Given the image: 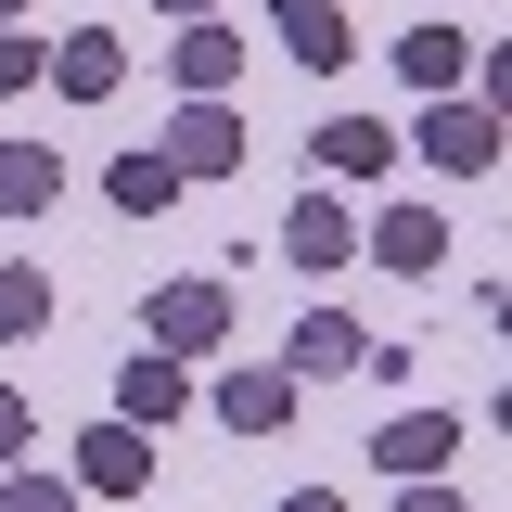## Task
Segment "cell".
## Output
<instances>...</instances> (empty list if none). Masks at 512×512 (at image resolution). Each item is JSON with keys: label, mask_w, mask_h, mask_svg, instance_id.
<instances>
[{"label": "cell", "mask_w": 512, "mask_h": 512, "mask_svg": "<svg viewBox=\"0 0 512 512\" xmlns=\"http://www.w3.org/2000/svg\"><path fill=\"white\" fill-rule=\"evenodd\" d=\"M423 154H436L448 180H487V167H500V103H461V90H436V103H423Z\"/></svg>", "instance_id": "obj_1"}, {"label": "cell", "mask_w": 512, "mask_h": 512, "mask_svg": "<svg viewBox=\"0 0 512 512\" xmlns=\"http://www.w3.org/2000/svg\"><path fill=\"white\" fill-rule=\"evenodd\" d=\"M64 487H77V500H141V487H154V436H141V423H90Z\"/></svg>", "instance_id": "obj_2"}, {"label": "cell", "mask_w": 512, "mask_h": 512, "mask_svg": "<svg viewBox=\"0 0 512 512\" xmlns=\"http://www.w3.org/2000/svg\"><path fill=\"white\" fill-rule=\"evenodd\" d=\"M154 154H167L180 180H231V167H244V116H231V103H180V128H167Z\"/></svg>", "instance_id": "obj_3"}, {"label": "cell", "mask_w": 512, "mask_h": 512, "mask_svg": "<svg viewBox=\"0 0 512 512\" xmlns=\"http://www.w3.org/2000/svg\"><path fill=\"white\" fill-rule=\"evenodd\" d=\"M218 333H231V282H167V295H154V346H167V359H205Z\"/></svg>", "instance_id": "obj_4"}, {"label": "cell", "mask_w": 512, "mask_h": 512, "mask_svg": "<svg viewBox=\"0 0 512 512\" xmlns=\"http://www.w3.org/2000/svg\"><path fill=\"white\" fill-rule=\"evenodd\" d=\"M39 77H52L64 103H116V77H128V52L103 39V26H64L52 52H39Z\"/></svg>", "instance_id": "obj_5"}, {"label": "cell", "mask_w": 512, "mask_h": 512, "mask_svg": "<svg viewBox=\"0 0 512 512\" xmlns=\"http://www.w3.org/2000/svg\"><path fill=\"white\" fill-rule=\"evenodd\" d=\"M282 372H397V346H372L359 320L308 308V320H295V359H282Z\"/></svg>", "instance_id": "obj_6"}, {"label": "cell", "mask_w": 512, "mask_h": 512, "mask_svg": "<svg viewBox=\"0 0 512 512\" xmlns=\"http://www.w3.org/2000/svg\"><path fill=\"white\" fill-rule=\"evenodd\" d=\"M167 77H180L192 103H231V77H244V39H231L218 13H192V26H180V52H167Z\"/></svg>", "instance_id": "obj_7"}, {"label": "cell", "mask_w": 512, "mask_h": 512, "mask_svg": "<svg viewBox=\"0 0 512 512\" xmlns=\"http://www.w3.org/2000/svg\"><path fill=\"white\" fill-rule=\"evenodd\" d=\"M372 461L384 474H448V461H461V410H397L372 436Z\"/></svg>", "instance_id": "obj_8"}, {"label": "cell", "mask_w": 512, "mask_h": 512, "mask_svg": "<svg viewBox=\"0 0 512 512\" xmlns=\"http://www.w3.org/2000/svg\"><path fill=\"white\" fill-rule=\"evenodd\" d=\"M282 13V52L308 64V77H333V64L359 52V26H346V0H269Z\"/></svg>", "instance_id": "obj_9"}, {"label": "cell", "mask_w": 512, "mask_h": 512, "mask_svg": "<svg viewBox=\"0 0 512 512\" xmlns=\"http://www.w3.org/2000/svg\"><path fill=\"white\" fill-rule=\"evenodd\" d=\"M282 256H295V269H346V256H359V218H346L333 192H295V218H282Z\"/></svg>", "instance_id": "obj_10"}, {"label": "cell", "mask_w": 512, "mask_h": 512, "mask_svg": "<svg viewBox=\"0 0 512 512\" xmlns=\"http://www.w3.org/2000/svg\"><path fill=\"white\" fill-rule=\"evenodd\" d=\"M180 410H192V372L167 359V346H141L128 384H116V423H180Z\"/></svg>", "instance_id": "obj_11"}, {"label": "cell", "mask_w": 512, "mask_h": 512, "mask_svg": "<svg viewBox=\"0 0 512 512\" xmlns=\"http://www.w3.org/2000/svg\"><path fill=\"white\" fill-rule=\"evenodd\" d=\"M218 423H231V436H282V423H295V372H256L244 359V372L218 384Z\"/></svg>", "instance_id": "obj_12"}, {"label": "cell", "mask_w": 512, "mask_h": 512, "mask_svg": "<svg viewBox=\"0 0 512 512\" xmlns=\"http://www.w3.org/2000/svg\"><path fill=\"white\" fill-rule=\"evenodd\" d=\"M308 167H333V180H384V167H397V141H384L372 116H320V141H308Z\"/></svg>", "instance_id": "obj_13"}, {"label": "cell", "mask_w": 512, "mask_h": 512, "mask_svg": "<svg viewBox=\"0 0 512 512\" xmlns=\"http://www.w3.org/2000/svg\"><path fill=\"white\" fill-rule=\"evenodd\" d=\"M52 205H64V167L39 141H0V218H52Z\"/></svg>", "instance_id": "obj_14"}, {"label": "cell", "mask_w": 512, "mask_h": 512, "mask_svg": "<svg viewBox=\"0 0 512 512\" xmlns=\"http://www.w3.org/2000/svg\"><path fill=\"white\" fill-rule=\"evenodd\" d=\"M372 256H384V269H410V282H423V269L448 256V231L423 218V205H384V218H372Z\"/></svg>", "instance_id": "obj_15"}, {"label": "cell", "mask_w": 512, "mask_h": 512, "mask_svg": "<svg viewBox=\"0 0 512 512\" xmlns=\"http://www.w3.org/2000/svg\"><path fill=\"white\" fill-rule=\"evenodd\" d=\"M39 320H52V269H26V256H13V269H0V346H26Z\"/></svg>", "instance_id": "obj_16"}, {"label": "cell", "mask_w": 512, "mask_h": 512, "mask_svg": "<svg viewBox=\"0 0 512 512\" xmlns=\"http://www.w3.org/2000/svg\"><path fill=\"white\" fill-rule=\"evenodd\" d=\"M116 205L128 218H167V205H180V167H167V154H116Z\"/></svg>", "instance_id": "obj_17"}, {"label": "cell", "mask_w": 512, "mask_h": 512, "mask_svg": "<svg viewBox=\"0 0 512 512\" xmlns=\"http://www.w3.org/2000/svg\"><path fill=\"white\" fill-rule=\"evenodd\" d=\"M397 64H410V90H461V26H410Z\"/></svg>", "instance_id": "obj_18"}, {"label": "cell", "mask_w": 512, "mask_h": 512, "mask_svg": "<svg viewBox=\"0 0 512 512\" xmlns=\"http://www.w3.org/2000/svg\"><path fill=\"white\" fill-rule=\"evenodd\" d=\"M0 512H77L64 474H0Z\"/></svg>", "instance_id": "obj_19"}, {"label": "cell", "mask_w": 512, "mask_h": 512, "mask_svg": "<svg viewBox=\"0 0 512 512\" xmlns=\"http://www.w3.org/2000/svg\"><path fill=\"white\" fill-rule=\"evenodd\" d=\"M0 90H39V39L26 26H0Z\"/></svg>", "instance_id": "obj_20"}, {"label": "cell", "mask_w": 512, "mask_h": 512, "mask_svg": "<svg viewBox=\"0 0 512 512\" xmlns=\"http://www.w3.org/2000/svg\"><path fill=\"white\" fill-rule=\"evenodd\" d=\"M397 512H461V487L448 474H397Z\"/></svg>", "instance_id": "obj_21"}, {"label": "cell", "mask_w": 512, "mask_h": 512, "mask_svg": "<svg viewBox=\"0 0 512 512\" xmlns=\"http://www.w3.org/2000/svg\"><path fill=\"white\" fill-rule=\"evenodd\" d=\"M13 448H26V397L0 384V461H13Z\"/></svg>", "instance_id": "obj_22"}, {"label": "cell", "mask_w": 512, "mask_h": 512, "mask_svg": "<svg viewBox=\"0 0 512 512\" xmlns=\"http://www.w3.org/2000/svg\"><path fill=\"white\" fill-rule=\"evenodd\" d=\"M282 512H346V500H333V487H295V500H282Z\"/></svg>", "instance_id": "obj_23"}, {"label": "cell", "mask_w": 512, "mask_h": 512, "mask_svg": "<svg viewBox=\"0 0 512 512\" xmlns=\"http://www.w3.org/2000/svg\"><path fill=\"white\" fill-rule=\"evenodd\" d=\"M154 13H180V26H192V13H218V0H154Z\"/></svg>", "instance_id": "obj_24"}, {"label": "cell", "mask_w": 512, "mask_h": 512, "mask_svg": "<svg viewBox=\"0 0 512 512\" xmlns=\"http://www.w3.org/2000/svg\"><path fill=\"white\" fill-rule=\"evenodd\" d=\"M0 13H26V0H0Z\"/></svg>", "instance_id": "obj_25"}]
</instances>
